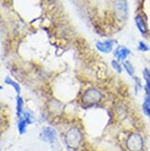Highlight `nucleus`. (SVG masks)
<instances>
[{
	"mask_svg": "<svg viewBox=\"0 0 150 151\" xmlns=\"http://www.w3.org/2000/svg\"><path fill=\"white\" fill-rule=\"evenodd\" d=\"M102 99L101 92L95 88L87 89L82 96V102L85 104L86 106H92L96 103H98Z\"/></svg>",
	"mask_w": 150,
	"mask_h": 151,
	"instance_id": "obj_1",
	"label": "nucleus"
},
{
	"mask_svg": "<svg viewBox=\"0 0 150 151\" xmlns=\"http://www.w3.org/2000/svg\"><path fill=\"white\" fill-rule=\"evenodd\" d=\"M65 142L70 148H77L81 145L82 134L78 128H71L66 133Z\"/></svg>",
	"mask_w": 150,
	"mask_h": 151,
	"instance_id": "obj_2",
	"label": "nucleus"
},
{
	"mask_svg": "<svg viewBox=\"0 0 150 151\" xmlns=\"http://www.w3.org/2000/svg\"><path fill=\"white\" fill-rule=\"evenodd\" d=\"M127 148L130 151H141L144 147V140L139 134H132L126 142Z\"/></svg>",
	"mask_w": 150,
	"mask_h": 151,
	"instance_id": "obj_3",
	"label": "nucleus"
},
{
	"mask_svg": "<svg viewBox=\"0 0 150 151\" xmlns=\"http://www.w3.org/2000/svg\"><path fill=\"white\" fill-rule=\"evenodd\" d=\"M116 15L120 19H125L127 16V3L126 0H116L115 2Z\"/></svg>",
	"mask_w": 150,
	"mask_h": 151,
	"instance_id": "obj_4",
	"label": "nucleus"
},
{
	"mask_svg": "<svg viewBox=\"0 0 150 151\" xmlns=\"http://www.w3.org/2000/svg\"><path fill=\"white\" fill-rule=\"evenodd\" d=\"M56 136H57L56 131L51 127L44 128L41 134V137L43 138V140L47 142H54L56 139Z\"/></svg>",
	"mask_w": 150,
	"mask_h": 151,
	"instance_id": "obj_5",
	"label": "nucleus"
},
{
	"mask_svg": "<svg viewBox=\"0 0 150 151\" xmlns=\"http://www.w3.org/2000/svg\"><path fill=\"white\" fill-rule=\"evenodd\" d=\"M113 41H106V42H97L95 44L96 48L103 53H110L113 48Z\"/></svg>",
	"mask_w": 150,
	"mask_h": 151,
	"instance_id": "obj_6",
	"label": "nucleus"
},
{
	"mask_svg": "<svg viewBox=\"0 0 150 151\" xmlns=\"http://www.w3.org/2000/svg\"><path fill=\"white\" fill-rule=\"evenodd\" d=\"M130 53H131V51H130L127 47H119L118 48L116 49V51H115V57L118 58L119 60L124 61L126 60L127 56Z\"/></svg>",
	"mask_w": 150,
	"mask_h": 151,
	"instance_id": "obj_7",
	"label": "nucleus"
},
{
	"mask_svg": "<svg viewBox=\"0 0 150 151\" xmlns=\"http://www.w3.org/2000/svg\"><path fill=\"white\" fill-rule=\"evenodd\" d=\"M135 24H136V26H137L138 30L142 32L143 35H145L146 32V30H147L146 24L145 21L143 19V18L140 15H137L135 17Z\"/></svg>",
	"mask_w": 150,
	"mask_h": 151,
	"instance_id": "obj_8",
	"label": "nucleus"
},
{
	"mask_svg": "<svg viewBox=\"0 0 150 151\" xmlns=\"http://www.w3.org/2000/svg\"><path fill=\"white\" fill-rule=\"evenodd\" d=\"M143 74H144V78L146 81V86H145L146 96L150 97V70L147 69H145Z\"/></svg>",
	"mask_w": 150,
	"mask_h": 151,
	"instance_id": "obj_9",
	"label": "nucleus"
},
{
	"mask_svg": "<svg viewBox=\"0 0 150 151\" xmlns=\"http://www.w3.org/2000/svg\"><path fill=\"white\" fill-rule=\"evenodd\" d=\"M5 83L11 85V86L15 89V91L17 92V93L19 95V93H21V87H19V85L18 83L14 82V81H13L12 79H10L9 77H6V78L5 79Z\"/></svg>",
	"mask_w": 150,
	"mask_h": 151,
	"instance_id": "obj_10",
	"label": "nucleus"
},
{
	"mask_svg": "<svg viewBox=\"0 0 150 151\" xmlns=\"http://www.w3.org/2000/svg\"><path fill=\"white\" fill-rule=\"evenodd\" d=\"M22 108H23V100L22 96H17V115L19 118L22 117V109H23Z\"/></svg>",
	"mask_w": 150,
	"mask_h": 151,
	"instance_id": "obj_11",
	"label": "nucleus"
},
{
	"mask_svg": "<svg viewBox=\"0 0 150 151\" xmlns=\"http://www.w3.org/2000/svg\"><path fill=\"white\" fill-rule=\"evenodd\" d=\"M143 110H144L146 115L149 117V120H150V97L148 96H146L145 102L143 104Z\"/></svg>",
	"mask_w": 150,
	"mask_h": 151,
	"instance_id": "obj_12",
	"label": "nucleus"
},
{
	"mask_svg": "<svg viewBox=\"0 0 150 151\" xmlns=\"http://www.w3.org/2000/svg\"><path fill=\"white\" fill-rule=\"evenodd\" d=\"M28 124V122H26V120L24 119V118H22V119L19 120V124H18V129H19V134H24L25 133V130H26V125Z\"/></svg>",
	"mask_w": 150,
	"mask_h": 151,
	"instance_id": "obj_13",
	"label": "nucleus"
},
{
	"mask_svg": "<svg viewBox=\"0 0 150 151\" xmlns=\"http://www.w3.org/2000/svg\"><path fill=\"white\" fill-rule=\"evenodd\" d=\"M123 66H124V69L126 70L127 73L130 76H133V74H134V70H133V67L132 66L131 63H130L129 61H125L124 63H123Z\"/></svg>",
	"mask_w": 150,
	"mask_h": 151,
	"instance_id": "obj_14",
	"label": "nucleus"
},
{
	"mask_svg": "<svg viewBox=\"0 0 150 151\" xmlns=\"http://www.w3.org/2000/svg\"><path fill=\"white\" fill-rule=\"evenodd\" d=\"M111 64H112V67L114 68V70H116V71H118V73H121V66L119 64L118 61L116 60H112L111 61Z\"/></svg>",
	"mask_w": 150,
	"mask_h": 151,
	"instance_id": "obj_15",
	"label": "nucleus"
},
{
	"mask_svg": "<svg viewBox=\"0 0 150 151\" xmlns=\"http://www.w3.org/2000/svg\"><path fill=\"white\" fill-rule=\"evenodd\" d=\"M138 48L141 51H147L149 49V47L147 45L144 43V42H139V45H138Z\"/></svg>",
	"mask_w": 150,
	"mask_h": 151,
	"instance_id": "obj_16",
	"label": "nucleus"
},
{
	"mask_svg": "<svg viewBox=\"0 0 150 151\" xmlns=\"http://www.w3.org/2000/svg\"><path fill=\"white\" fill-rule=\"evenodd\" d=\"M143 1H144V0H143Z\"/></svg>",
	"mask_w": 150,
	"mask_h": 151,
	"instance_id": "obj_17",
	"label": "nucleus"
}]
</instances>
